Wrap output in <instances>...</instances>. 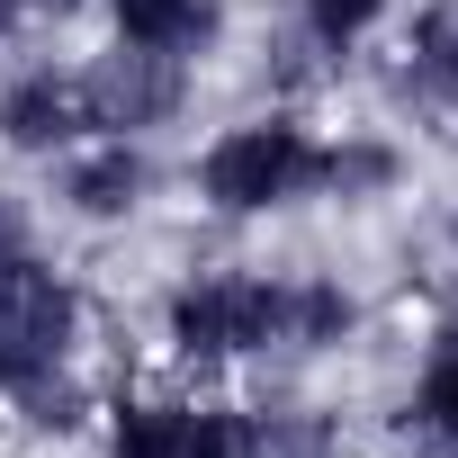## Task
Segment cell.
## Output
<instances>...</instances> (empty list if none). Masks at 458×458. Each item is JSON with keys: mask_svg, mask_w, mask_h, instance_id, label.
Wrapping results in <instances>:
<instances>
[{"mask_svg": "<svg viewBox=\"0 0 458 458\" xmlns=\"http://www.w3.org/2000/svg\"><path fill=\"white\" fill-rule=\"evenodd\" d=\"M198 189H207L216 216H270V207L324 189V144L306 126H288V117H252V126H234V135L207 144Z\"/></svg>", "mask_w": 458, "mask_h": 458, "instance_id": "cell-1", "label": "cell"}, {"mask_svg": "<svg viewBox=\"0 0 458 458\" xmlns=\"http://www.w3.org/2000/svg\"><path fill=\"white\" fill-rule=\"evenodd\" d=\"M72 333H81V297L28 243H0V386H28V377L64 369Z\"/></svg>", "mask_w": 458, "mask_h": 458, "instance_id": "cell-2", "label": "cell"}, {"mask_svg": "<svg viewBox=\"0 0 458 458\" xmlns=\"http://www.w3.org/2000/svg\"><path fill=\"white\" fill-rule=\"evenodd\" d=\"M171 342H180V360H243V351H279V279L216 270V279L171 288Z\"/></svg>", "mask_w": 458, "mask_h": 458, "instance_id": "cell-3", "label": "cell"}, {"mask_svg": "<svg viewBox=\"0 0 458 458\" xmlns=\"http://www.w3.org/2000/svg\"><path fill=\"white\" fill-rule=\"evenodd\" d=\"M180 90H189V72H180V55H162V46H135V37H117L90 72H81V117L99 126V135H144V126H162L171 108H180Z\"/></svg>", "mask_w": 458, "mask_h": 458, "instance_id": "cell-4", "label": "cell"}, {"mask_svg": "<svg viewBox=\"0 0 458 458\" xmlns=\"http://www.w3.org/2000/svg\"><path fill=\"white\" fill-rule=\"evenodd\" d=\"M108 458H252V413H225V404H117Z\"/></svg>", "mask_w": 458, "mask_h": 458, "instance_id": "cell-5", "label": "cell"}, {"mask_svg": "<svg viewBox=\"0 0 458 458\" xmlns=\"http://www.w3.org/2000/svg\"><path fill=\"white\" fill-rule=\"evenodd\" d=\"M90 117H81V72H19L10 90H0V135H10L19 153H55V144H72Z\"/></svg>", "mask_w": 458, "mask_h": 458, "instance_id": "cell-6", "label": "cell"}, {"mask_svg": "<svg viewBox=\"0 0 458 458\" xmlns=\"http://www.w3.org/2000/svg\"><path fill=\"white\" fill-rule=\"evenodd\" d=\"M144 189H153V171H144V153H135L126 135H108L99 153H81V162L64 171V198H72L81 216H126Z\"/></svg>", "mask_w": 458, "mask_h": 458, "instance_id": "cell-7", "label": "cell"}, {"mask_svg": "<svg viewBox=\"0 0 458 458\" xmlns=\"http://www.w3.org/2000/svg\"><path fill=\"white\" fill-rule=\"evenodd\" d=\"M117 28L135 37V46H162V55H207L216 46V28H225V10L216 0H117Z\"/></svg>", "mask_w": 458, "mask_h": 458, "instance_id": "cell-8", "label": "cell"}, {"mask_svg": "<svg viewBox=\"0 0 458 458\" xmlns=\"http://www.w3.org/2000/svg\"><path fill=\"white\" fill-rule=\"evenodd\" d=\"M351 324H360V306L333 279H288L279 288V351H333V342H351Z\"/></svg>", "mask_w": 458, "mask_h": 458, "instance_id": "cell-9", "label": "cell"}, {"mask_svg": "<svg viewBox=\"0 0 458 458\" xmlns=\"http://www.w3.org/2000/svg\"><path fill=\"white\" fill-rule=\"evenodd\" d=\"M404 431H413L431 458H458V333L431 351V369H422V386H413V404H404Z\"/></svg>", "mask_w": 458, "mask_h": 458, "instance_id": "cell-10", "label": "cell"}, {"mask_svg": "<svg viewBox=\"0 0 458 458\" xmlns=\"http://www.w3.org/2000/svg\"><path fill=\"white\" fill-rule=\"evenodd\" d=\"M333 449H342V431L315 404H261L252 413V458H333Z\"/></svg>", "mask_w": 458, "mask_h": 458, "instance_id": "cell-11", "label": "cell"}, {"mask_svg": "<svg viewBox=\"0 0 458 458\" xmlns=\"http://www.w3.org/2000/svg\"><path fill=\"white\" fill-rule=\"evenodd\" d=\"M413 81L422 90H440V99H458V0H440V10H422L413 19Z\"/></svg>", "mask_w": 458, "mask_h": 458, "instance_id": "cell-12", "label": "cell"}, {"mask_svg": "<svg viewBox=\"0 0 458 458\" xmlns=\"http://www.w3.org/2000/svg\"><path fill=\"white\" fill-rule=\"evenodd\" d=\"M386 180H395L386 144H324V189L333 198H360V189H386Z\"/></svg>", "mask_w": 458, "mask_h": 458, "instance_id": "cell-13", "label": "cell"}, {"mask_svg": "<svg viewBox=\"0 0 458 458\" xmlns=\"http://www.w3.org/2000/svg\"><path fill=\"white\" fill-rule=\"evenodd\" d=\"M19 395V413L37 422V431H72L81 422V386L64 377V369H46V377H28V386H10Z\"/></svg>", "mask_w": 458, "mask_h": 458, "instance_id": "cell-14", "label": "cell"}, {"mask_svg": "<svg viewBox=\"0 0 458 458\" xmlns=\"http://www.w3.org/2000/svg\"><path fill=\"white\" fill-rule=\"evenodd\" d=\"M377 10H386V0H306V28H315L324 46H351V37H369Z\"/></svg>", "mask_w": 458, "mask_h": 458, "instance_id": "cell-15", "label": "cell"}, {"mask_svg": "<svg viewBox=\"0 0 458 458\" xmlns=\"http://www.w3.org/2000/svg\"><path fill=\"white\" fill-rule=\"evenodd\" d=\"M10 19H28V10H72V0H0Z\"/></svg>", "mask_w": 458, "mask_h": 458, "instance_id": "cell-16", "label": "cell"}, {"mask_svg": "<svg viewBox=\"0 0 458 458\" xmlns=\"http://www.w3.org/2000/svg\"><path fill=\"white\" fill-rule=\"evenodd\" d=\"M0 28H10V10H0Z\"/></svg>", "mask_w": 458, "mask_h": 458, "instance_id": "cell-17", "label": "cell"}, {"mask_svg": "<svg viewBox=\"0 0 458 458\" xmlns=\"http://www.w3.org/2000/svg\"><path fill=\"white\" fill-rule=\"evenodd\" d=\"M449 243H458V225H449Z\"/></svg>", "mask_w": 458, "mask_h": 458, "instance_id": "cell-18", "label": "cell"}]
</instances>
